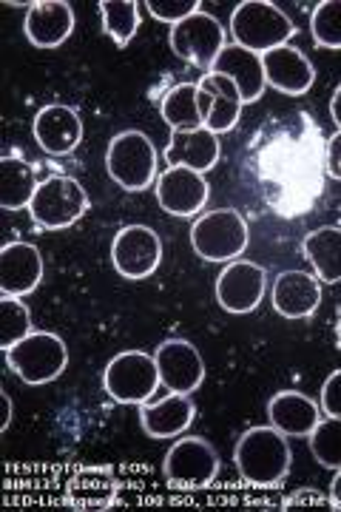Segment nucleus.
Masks as SVG:
<instances>
[{"instance_id": "nucleus-1", "label": "nucleus", "mask_w": 341, "mask_h": 512, "mask_svg": "<svg viewBox=\"0 0 341 512\" xmlns=\"http://www.w3.org/2000/svg\"><path fill=\"white\" fill-rule=\"evenodd\" d=\"M322 128L307 114L285 126L270 128V140L259 146L256 174L268 205L282 217H302L324 191Z\"/></svg>"}, {"instance_id": "nucleus-2", "label": "nucleus", "mask_w": 341, "mask_h": 512, "mask_svg": "<svg viewBox=\"0 0 341 512\" xmlns=\"http://www.w3.org/2000/svg\"><path fill=\"white\" fill-rule=\"evenodd\" d=\"M290 453L288 436L279 433L273 424L270 427H251L242 439L236 441L234 464L239 470L242 481H248L253 487H276L282 484L290 473Z\"/></svg>"}, {"instance_id": "nucleus-3", "label": "nucleus", "mask_w": 341, "mask_h": 512, "mask_svg": "<svg viewBox=\"0 0 341 512\" xmlns=\"http://www.w3.org/2000/svg\"><path fill=\"white\" fill-rule=\"evenodd\" d=\"M231 35L236 46L265 55L270 49L288 46L290 37L296 35V26L276 3L242 0L231 15Z\"/></svg>"}, {"instance_id": "nucleus-4", "label": "nucleus", "mask_w": 341, "mask_h": 512, "mask_svg": "<svg viewBox=\"0 0 341 512\" xmlns=\"http://www.w3.org/2000/svg\"><path fill=\"white\" fill-rule=\"evenodd\" d=\"M106 168L108 177L123 191L140 194L157 180V148L151 143V137L137 128L120 131L108 143Z\"/></svg>"}, {"instance_id": "nucleus-5", "label": "nucleus", "mask_w": 341, "mask_h": 512, "mask_svg": "<svg viewBox=\"0 0 341 512\" xmlns=\"http://www.w3.org/2000/svg\"><path fill=\"white\" fill-rule=\"evenodd\" d=\"M248 220L236 208H216L202 214L191 228V245L205 262H234L248 248Z\"/></svg>"}, {"instance_id": "nucleus-6", "label": "nucleus", "mask_w": 341, "mask_h": 512, "mask_svg": "<svg viewBox=\"0 0 341 512\" xmlns=\"http://www.w3.org/2000/svg\"><path fill=\"white\" fill-rule=\"evenodd\" d=\"M6 365L26 384H49L63 376L69 365V348L57 333L32 330L26 339L6 350Z\"/></svg>"}, {"instance_id": "nucleus-7", "label": "nucleus", "mask_w": 341, "mask_h": 512, "mask_svg": "<svg viewBox=\"0 0 341 512\" xmlns=\"http://www.w3.org/2000/svg\"><path fill=\"white\" fill-rule=\"evenodd\" d=\"M89 211V194L74 177L54 174L37 185L29 214L40 231H63Z\"/></svg>"}, {"instance_id": "nucleus-8", "label": "nucleus", "mask_w": 341, "mask_h": 512, "mask_svg": "<svg viewBox=\"0 0 341 512\" xmlns=\"http://www.w3.org/2000/svg\"><path fill=\"white\" fill-rule=\"evenodd\" d=\"M160 367L151 353L126 350L106 365L103 387L108 399L117 404H145L160 387Z\"/></svg>"}, {"instance_id": "nucleus-9", "label": "nucleus", "mask_w": 341, "mask_h": 512, "mask_svg": "<svg viewBox=\"0 0 341 512\" xmlns=\"http://www.w3.org/2000/svg\"><path fill=\"white\" fill-rule=\"evenodd\" d=\"M219 453L202 436H188L171 444L162 461V476L174 490H205L219 476Z\"/></svg>"}, {"instance_id": "nucleus-10", "label": "nucleus", "mask_w": 341, "mask_h": 512, "mask_svg": "<svg viewBox=\"0 0 341 512\" xmlns=\"http://www.w3.org/2000/svg\"><path fill=\"white\" fill-rule=\"evenodd\" d=\"M168 43H171V52L174 55L185 60V63L202 69V72H211V66H214L219 52L228 46L225 43L222 23L214 15L202 12V9H199L197 15H191V18L177 23L171 29V35H168Z\"/></svg>"}, {"instance_id": "nucleus-11", "label": "nucleus", "mask_w": 341, "mask_h": 512, "mask_svg": "<svg viewBox=\"0 0 341 512\" xmlns=\"http://www.w3.org/2000/svg\"><path fill=\"white\" fill-rule=\"evenodd\" d=\"M111 262L123 279H148L162 262L160 234L148 225H126L111 242Z\"/></svg>"}, {"instance_id": "nucleus-12", "label": "nucleus", "mask_w": 341, "mask_h": 512, "mask_svg": "<svg viewBox=\"0 0 341 512\" xmlns=\"http://www.w3.org/2000/svg\"><path fill=\"white\" fill-rule=\"evenodd\" d=\"M268 291V274L262 265L248 259H234L222 268L216 279V302L228 313H251L259 308L262 296Z\"/></svg>"}, {"instance_id": "nucleus-13", "label": "nucleus", "mask_w": 341, "mask_h": 512, "mask_svg": "<svg viewBox=\"0 0 341 512\" xmlns=\"http://www.w3.org/2000/svg\"><path fill=\"white\" fill-rule=\"evenodd\" d=\"M154 191L160 208L171 217H194L211 200V185L205 174L182 165H171L168 171H162Z\"/></svg>"}, {"instance_id": "nucleus-14", "label": "nucleus", "mask_w": 341, "mask_h": 512, "mask_svg": "<svg viewBox=\"0 0 341 512\" xmlns=\"http://www.w3.org/2000/svg\"><path fill=\"white\" fill-rule=\"evenodd\" d=\"M157 367H160V382L171 393H197L205 382V359L191 342L185 339H165L157 353Z\"/></svg>"}, {"instance_id": "nucleus-15", "label": "nucleus", "mask_w": 341, "mask_h": 512, "mask_svg": "<svg viewBox=\"0 0 341 512\" xmlns=\"http://www.w3.org/2000/svg\"><path fill=\"white\" fill-rule=\"evenodd\" d=\"M199 86V111L205 117V128L214 134H228L234 131L242 114V94L234 83L222 74H205L197 83Z\"/></svg>"}, {"instance_id": "nucleus-16", "label": "nucleus", "mask_w": 341, "mask_h": 512, "mask_svg": "<svg viewBox=\"0 0 341 512\" xmlns=\"http://www.w3.org/2000/svg\"><path fill=\"white\" fill-rule=\"evenodd\" d=\"M265 66V80L270 89L288 94V97H302L313 89L316 83V69L307 60V55L296 46H279L262 55Z\"/></svg>"}, {"instance_id": "nucleus-17", "label": "nucleus", "mask_w": 341, "mask_h": 512, "mask_svg": "<svg viewBox=\"0 0 341 512\" xmlns=\"http://www.w3.org/2000/svg\"><path fill=\"white\" fill-rule=\"evenodd\" d=\"M32 131H35L37 146L43 148L46 154L66 157L83 140V120H80V114L72 106L52 103V106H43V109L37 111Z\"/></svg>"}, {"instance_id": "nucleus-18", "label": "nucleus", "mask_w": 341, "mask_h": 512, "mask_svg": "<svg viewBox=\"0 0 341 512\" xmlns=\"http://www.w3.org/2000/svg\"><path fill=\"white\" fill-rule=\"evenodd\" d=\"M273 311L285 319H307L322 305V282L307 271H282L270 293Z\"/></svg>"}, {"instance_id": "nucleus-19", "label": "nucleus", "mask_w": 341, "mask_h": 512, "mask_svg": "<svg viewBox=\"0 0 341 512\" xmlns=\"http://www.w3.org/2000/svg\"><path fill=\"white\" fill-rule=\"evenodd\" d=\"M43 279V256L32 242H6L0 248V293L26 296L37 291Z\"/></svg>"}, {"instance_id": "nucleus-20", "label": "nucleus", "mask_w": 341, "mask_h": 512, "mask_svg": "<svg viewBox=\"0 0 341 512\" xmlns=\"http://www.w3.org/2000/svg\"><path fill=\"white\" fill-rule=\"evenodd\" d=\"M26 40L37 49H57L74 32V9L66 0H37L26 12Z\"/></svg>"}, {"instance_id": "nucleus-21", "label": "nucleus", "mask_w": 341, "mask_h": 512, "mask_svg": "<svg viewBox=\"0 0 341 512\" xmlns=\"http://www.w3.org/2000/svg\"><path fill=\"white\" fill-rule=\"evenodd\" d=\"M211 74H222L234 83L239 94H242V103H256L265 89H268V80H265V66H262V55H256L245 46H236L228 43L219 57L211 66Z\"/></svg>"}, {"instance_id": "nucleus-22", "label": "nucleus", "mask_w": 341, "mask_h": 512, "mask_svg": "<svg viewBox=\"0 0 341 512\" xmlns=\"http://www.w3.org/2000/svg\"><path fill=\"white\" fill-rule=\"evenodd\" d=\"M197 407L185 393H168L160 402L140 404V427L148 439H180L194 424Z\"/></svg>"}, {"instance_id": "nucleus-23", "label": "nucleus", "mask_w": 341, "mask_h": 512, "mask_svg": "<svg viewBox=\"0 0 341 512\" xmlns=\"http://www.w3.org/2000/svg\"><path fill=\"white\" fill-rule=\"evenodd\" d=\"M268 419L288 439H307L319 427L322 410L299 390H279L268 402Z\"/></svg>"}, {"instance_id": "nucleus-24", "label": "nucleus", "mask_w": 341, "mask_h": 512, "mask_svg": "<svg viewBox=\"0 0 341 512\" xmlns=\"http://www.w3.org/2000/svg\"><path fill=\"white\" fill-rule=\"evenodd\" d=\"M120 484L111 467H83L66 487V504L72 510H111L117 504Z\"/></svg>"}, {"instance_id": "nucleus-25", "label": "nucleus", "mask_w": 341, "mask_h": 512, "mask_svg": "<svg viewBox=\"0 0 341 512\" xmlns=\"http://www.w3.org/2000/svg\"><path fill=\"white\" fill-rule=\"evenodd\" d=\"M219 140L214 131L208 128H197V131H171V140L165 146V163L182 165V168H194L199 174L211 171L219 163Z\"/></svg>"}, {"instance_id": "nucleus-26", "label": "nucleus", "mask_w": 341, "mask_h": 512, "mask_svg": "<svg viewBox=\"0 0 341 512\" xmlns=\"http://www.w3.org/2000/svg\"><path fill=\"white\" fill-rule=\"evenodd\" d=\"M35 165L26 163L20 154H6L0 160V208L3 211H20L29 208L37 194Z\"/></svg>"}, {"instance_id": "nucleus-27", "label": "nucleus", "mask_w": 341, "mask_h": 512, "mask_svg": "<svg viewBox=\"0 0 341 512\" xmlns=\"http://www.w3.org/2000/svg\"><path fill=\"white\" fill-rule=\"evenodd\" d=\"M302 251L307 262L313 265L319 282H327V285L341 282V228L324 225V228L310 231L302 242Z\"/></svg>"}, {"instance_id": "nucleus-28", "label": "nucleus", "mask_w": 341, "mask_h": 512, "mask_svg": "<svg viewBox=\"0 0 341 512\" xmlns=\"http://www.w3.org/2000/svg\"><path fill=\"white\" fill-rule=\"evenodd\" d=\"M162 120L171 131H197L205 128V117L199 111V86L197 83H180L160 100Z\"/></svg>"}, {"instance_id": "nucleus-29", "label": "nucleus", "mask_w": 341, "mask_h": 512, "mask_svg": "<svg viewBox=\"0 0 341 512\" xmlns=\"http://www.w3.org/2000/svg\"><path fill=\"white\" fill-rule=\"evenodd\" d=\"M140 6L137 0H103L100 3V18L106 32L120 49H126L140 29Z\"/></svg>"}, {"instance_id": "nucleus-30", "label": "nucleus", "mask_w": 341, "mask_h": 512, "mask_svg": "<svg viewBox=\"0 0 341 512\" xmlns=\"http://www.w3.org/2000/svg\"><path fill=\"white\" fill-rule=\"evenodd\" d=\"M32 333V313L20 296H0V348L9 350Z\"/></svg>"}, {"instance_id": "nucleus-31", "label": "nucleus", "mask_w": 341, "mask_h": 512, "mask_svg": "<svg viewBox=\"0 0 341 512\" xmlns=\"http://www.w3.org/2000/svg\"><path fill=\"white\" fill-rule=\"evenodd\" d=\"M310 441V453L313 458L327 467V470H341V419H327L319 421V427L307 436Z\"/></svg>"}, {"instance_id": "nucleus-32", "label": "nucleus", "mask_w": 341, "mask_h": 512, "mask_svg": "<svg viewBox=\"0 0 341 512\" xmlns=\"http://www.w3.org/2000/svg\"><path fill=\"white\" fill-rule=\"evenodd\" d=\"M310 32H313L316 46L341 49V0H324L313 9Z\"/></svg>"}, {"instance_id": "nucleus-33", "label": "nucleus", "mask_w": 341, "mask_h": 512, "mask_svg": "<svg viewBox=\"0 0 341 512\" xmlns=\"http://www.w3.org/2000/svg\"><path fill=\"white\" fill-rule=\"evenodd\" d=\"M143 6H148V12L157 20H165V23L177 26L185 18L197 15L202 3L199 0H148Z\"/></svg>"}, {"instance_id": "nucleus-34", "label": "nucleus", "mask_w": 341, "mask_h": 512, "mask_svg": "<svg viewBox=\"0 0 341 512\" xmlns=\"http://www.w3.org/2000/svg\"><path fill=\"white\" fill-rule=\"evenodd\" d=\"M282 510H333V501L319 490H299L282 504Z\"/></svg>"}, {"instance_id": "nucleus-35", "label": "nucleus", "mask_w": 341, "mask_h": 512, "mask_svg": "<svg viewBox=\"0 0 341 512\" xmlns=\"http://www.w3.org/2000/svg\"><path fill=\"white\" fill-rule=\"evenodd\" d=\"M322 413L341 419V370H333L322 384Z\"/></svg>"}, {"instance_id": "nucleus-36", "label": "nucleus", "mask_w": 341, "mask_h": 512, "mask_svg": "<svg viewBox=\"0 0 341 512\" xmlns=\"http://www.w3.org/2000/svg\"><path fill=\"white\" fill-rule=\"evenodd\" d=\"M324 171L330 180H341V131H336L324 146Z\"/></svg>"}, {"instance_id": "nucleus-37", "label": "nucleus", "mask_w": 341, "mask_h": 512, "mask_svg": "<svg viewBox=\"0 0 341 512\" xmlns=\"http://www.w3.org/2000/svg\"><path fill=\"white\" fill-rule=\"evenodd\" d=\"M330 501H333V510H341V470H336L333 484H330Z\"/></svg>"}, {"instance_id": "nucleus-38", "label": "nucleus", "mask_w": 341, "mask_h": 512, "mask_svg": "<svg viewBox=\"0 0 341 512\" xmlns=\"http://www.w3.org/2000/svg\"><path fill=\"white\" fill-rule=\"evenodd\" d=\"M330 117H333V123L341 131V86L333 92V100H330Z\"/></svg>"}, {"instance_id": "nucleus-39", "label": "nucleus", "mask_w": 341, "mask_h": 512, "mask_svg": "<svg viewBox=\"0 0 341 512\" xmlns=\"http://www.w3.org/2000/svg\"><path fill=\"white\" fill-rule=\"evenodd\" d=\"M3 404H6V416L0 421V430H6L9 427V421H12V399H9V393H3Z\"/></svg>"}, {"instance_id": "nucleus-40", "label": "nucleus", "mask_w": 341, "mask_h": 512, "mask_svg": "<svg viewBox=\"0 0 341 512\" xmlns=\"http://www.w3.org/2000/svg\"><path fill=\"white\" fill-rule=\"evenodd\" d=\"M336 342H339V350H341V308H339V322H336Z\"/></svg>"}]
</instances>
